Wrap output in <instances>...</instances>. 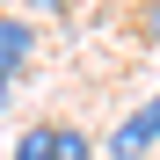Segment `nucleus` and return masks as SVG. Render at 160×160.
Instances as JSON below:
<instances>
[{
  "instance_id": "f257e3e1",
  "label": "nucleus",
  "mask_w": 160,
  "mask_h": 160,
  "mask_svg": "<svg viewBox=\"0 0 160 160\" xmlns=\"http://www.w3.org/2000/svg\"><path fill=\"white\" fill-rule=\"evenodd\" d=\"M8 160H95V138L80 124H29Z\"/></svg>"
},
{
  "instance_id": "20e7f679",
  "label": "nucleus",
  "mask_w": 160,
  "mask_h": 160,
  "mask_svg": "<svg viewBox=\"0 0 160 160\" xmlns=\"http://www.w3.org/2000/svg\"><path fill=\"white\" fill-rule=\"evenodd\" d=\"M138 37L160 44V0H138Z\"/></svg>"
},
{
  "instance_id": "f03ea898",
  "label": "nucleus",
  "mask_w": 160,
  "mask_h": 160,
  "mask_svg": "<svg viewBox=\"0 0 160 160\" xmlns=\"http://www.w3.org/2000/svg\"><path fill=\"white\" fill-rule=\"evenodd\" d=\"M153 146H160V95H153V102H138V109L109 131V160H146Z\"/></svg>"
},
{
  "instance_id": "423d86ee",
  "label": "nucleus",
  "mask_w": 160,
  "mask_h": 160,
  "mask_svg": "<svg viewBox=\"0 0 160 160\" xmlns=\"http://www.w3.org/2000/svg\"><path fill=\"white\" fill-rule=\"evenodd\" d=\"M8 88H15V80H0V102H8Z\"/></svg>"
},
{
  "instance_id": "7ed1b4c3",
  "label": "nucleus",
  "mask_w": 160,
  "mask_h": 160,
  "mask_svg": "<svg viewBox=\"0 0 160 160\" xmlns=\"http://www.w3.org/2000/svg\"><path fill=\"white\" fill-rule=\"evenodd\" d=\"M37 51V22L29 15H0V80H15Z\"/></svg>"
},
{
  "instance_id": "39448f33",
  "label": "nucleus",
  "mask_w": 160,
  "mask_h": 160,
  "mask_svg": "<svg viewBox=\"0 0 160 160\" xmlns=\"http://www.w3.org/2000/svg\"><path fill=\"white\" fill-rule=\"evenodd\" d=\"M73 0H29V15H66Z\"/></svg>"
}]
</instances>
